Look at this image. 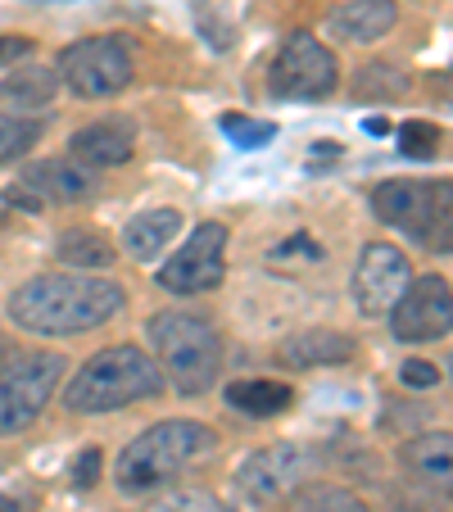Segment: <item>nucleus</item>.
I'll use <instances>...</instances> for the list:
<instances>
[{"instance_id": "nucleus-1", "label": "nucleus", "mask_w": 453, "mask_h": 512, "mask_svg": "<svg viewBox=\"0 0 453 512\" xmlns=\"http://www.w3.org/2000/svg\"><path fill=\"white\" fill-rule=\"evenodd\" d=\"M123 309V286L87 272H46L14 290L10 318L37 336H82L105 327Z\"/></svg>"}, {"instance_id": "nucleus-2", "label": "nucleus", "mask_w": 453, "mask_h": 512, "mask_svg": "<svg viewBox=\"0 0 453 512\" xmlns=\"http://www.w3.org/2000/svg\"><path fill=\"white\" fill-rule=\"evenodd\" d=\"M218 449V435L204 422H191V417H173V422H159L150 431H141L132 445L118 454V490L123 494H145L168 485L173 476H182L186 467L204 463V458Z\"/></svg>"}, {"instance_id": "nucleus-3", "label": "nucleus", "mask_w": 453, "mask_h": 512, "mask_svg": "<svg viewBox=\"0 0 453 512\" xmlns=\"http://www.w3.org/2000/svg\"><path fill=\"white\" fill-rule=\"evenodd\" d=\"M164 390V372L145 349L136 345H114L87 358V368L68 381L64 404L73 413H114V408L155 399Z\"/></svg>"}, {"instance_id": "nucleus-4", "label": "nucleus", "mask_w": 453, "mask_h": 512, "mask_svg": "<svg viewBox=\"0 0 453 512\" xmlns=\"http://www.w3.org/2000/svg\"><path fill=\"white\" fill-rule=\"evenodd\" d=\"M150 345L159 354V372H168L182 395H204L218 381L222 368V340L204 318L182 309H164L150 318Z\"/></svg>"}, {"instance_id": "nucleus-5", "label": "nucleus", "mask_w": 453, "mask_h": 512, "mask_svg": "<svg viewBox=\"0 0 453 512\" xmlns=\"http://www.w3.org/2000/svg\"><path fill=\"white\" fill-rule=\"evenodd\" d=\"M449 200V182H381L372 191V213L431 250H449Z\"/></svg>"}, {"instance_id": "nucleus-6", "label": "nucleus", "mask_w": 453, "mask_h": 512, "mask_svg": "<svg viewBox=\"0 0 453 512\" xmlns=\"http://www.w3.org/2000/svg\"><path fill=\"white\" fill-rule=\"evenodd\" d=\"M59 82L82 100H105L132 82V50L123 37H87L59 55Z\"/></svg>"}, {"instance_id": "nucleus-7", "label": "nucleus", "mask_w": 453, "mask_h": 512, "mask_svg": "<svg viewBox=\"0 0 453 512\" xmlns=\"http://www.w3.org/2000/svg\"><path fill=\"white\" fill-rule=\"evenodd\" d=\"M336 78H340L336 55L309 32H295L268 68V87L277 100H322L336 91Z\"/></svg>"}, {"instance_id": "nucleus-8", "label": "nucleus", "mask_w": 453, "mask_h": 512, "mask_svg": "<svg viewBox=\"0 0 453 512\" xmlns=\"http://www.w3.org/2000/svg\"><path fill=\"white\" fill-rule=\"evenodd\" d=\"M64 368V354H28L0 372V435L28 426L50 404Z\"/></svg>"}, {"instance_id": "nucleus-9", "label": "nucleus", "mask_w": 453, "mask_h": 512, "mask_svg": "<svg viewBox=\"0 0 453 512\" xmlns=\"http://www.w3.org/2000/svg\"><path fill=\"white\" fill-rule=\"evenodd\" d=\"M390 327L395 340L404 345H422V340H444L453 327V295L449 281L426 272V277L408 281V290L399 295V304L390 309Z\"/></svg>"}, {"instance_id": "nucleus-10", "label": "nucleus", "mask_w": 453, "mask_h": 512, "mask_svg": "<svg viewBox=\"0 0 453 512\" xmlns=\"http://www.w3.org/2000/svg\"><path fill=\"white\" fill-rule=\"evenodd\" d=\"M222 250H227V227L200 223L191 236H186L182 250L159 268V286L173 290V295H200V290H213L222 281V272H227Z\"/></svg>"}, {"instance_id": "nucleus-11", "label": "nucleus", "mask_w": 453, "mask_h": 512, "mask_svg": "<svg viewBox=\"0 0 453 512\" xmlns=\"http://www.w3.org/2000/svg\"><path fill=\"white\" fill-rule=\"evenodd\" d=\"M413 281V268L408 259L399 254V245H386V241H372L363 245L354 263V304L363 318H381L399 304V295L408 290Z\"/></svg>"}, {"instance_id": "nucleus-12", "label": "nucleus", "mask_w": 453, "mask_h": 512, "mask_svg": "<svg viewBox=\"0 0 453 512\" xmlns=\"http://www.w3.org/2000/svg\"><path fill=\"white\" fill-rule=\"evenodd\" d=\"M304 449L299 445H272V449H259L241 463L236 472V490H241L245 503H281L295 494V485L304 481Z\"/></svg>"}, {"instance_id": "nucleus-13", "label": "nucleus", "mask_w": 453, "mask_h": 512, "mask_svg": "<svg viewBox=\"0 0 453 512\" xmlns=\"http://www.w3.org/2000/svg\"><path fill=\"white\" fill-rule=\"evenodd\" d=\"M132 150H136V123L123 114L100 118V123L73 132V141H68V159H78L82 168H118L132 159Z\"/></svg>"}, {"instance_id": "nucleus-14", "label": "nucleus", "mask_w": 453, "mask_h": 512, "mask_svg": "<svg viewBox=\"0 0 453 512\" xmlns=\"http://www.w3.org/2000/svg\"><path fill=\"white\" fill-rule=\"evenodd\" d=\"M23 186H28L41 204H73V200H87V195L96 191V173L68 155L64 159H37V164L23 168Z\"/></svg>"}, {"instance_id": "nucleus-15", "label": "nucleus", "mask_w": 453, "mask_h": 512, "mask_svg": "<svg viewBox=\"0 0 453 512\" xmlns=\"http://www.w3.org/2000/svg\"><path fill=\"white\" fill-rule=\"evenodd\" d=\"M395 19H399L395 0H345V5L331 10L327 32L336 41H354V46H363V41L386 37V32L395 28Z\"/></svg>"}, {"instance_id": "nucleus-16", "label": "nucleus", "mask_w": 453, "mask_h": 512, "mask_svg": "<svg viewBox=\"0 0 453 512\" xmlns=\"http://www.w3.org/2000/svg\"><path fill=\"white\" fill-rule=\"evenodd\" d=\"M281 363L290 368H331V363H349L358 354V345L345 331H327V327H309L281 340Z\"/></svg>"}, {"instance_id": "nucleus-17", "label": "nucleus", "mask_w": 453, "mask_h": 512, "mask_svg": "<svg viewBox=\"0 0 453 512\" xmlns=\"http://www.w3.org/2000/svg\"><path fill=\"white\" fill-rule=\"evenodd\" d=\"M399 463H404V472L413 476V481L422 485H449V463H453V445H449V431H431V435H417V440H408L404 454H399Z\"/></svg>"}, {"instance_id": "nucleus-18", "label": "nucleus", "mask_w": 453, "mask_h": 512, "mask_svg": "<svg viewBox=\"0 0 453 512\" xmlns=\"http://www.w3.org/2000/svg\"><path fill=\"white\" fill-rule=\"evenodd\" d=\"M55 259L73 272H96V268H109V263L118 259V250L105 232H96V227H68V232H59V241H55Z\"/></svg>"}, {"instance_id": "nucleus-19", "label": "nucleus", "mask_w": 453, "mask_h": 512, "mask_svg": "<svg viewBox=\"0 0 453 512\" xmlns=\"http://www.w3.org/2000/svg\"><path fill=\"white\" fill-rule=\"evenodd\" d=\"M177 232H182V213L177 209H150V213H136L132 223L123 227V245H127L132 259H155Z\"/></svg>"}, {"instance_id": "nucleus-20", "label": "nucleus", "mask_w": 453, "mask_h": 512, "mask_svg": "<svg viewBox=\"0 0 453 512\" xmlns=\"http://www.w3.org/2000/svg\"><path fill=\"white\" fill-rule=\"evenodd\" d=\"M59 91V73L46 64H28V68H14L10 78H0V105H14V109H41L50 105Z\"/></svg>"}, {"instance_id": "nucleus-21", "label": "nucleus", "mask_w": 453, "mask_h": 512, "mask_svg": "<svg viewBox=\"0 0 453 512\" xmlns=\"http://www.w3.org/2000/svg\"><path fill=\"white\" fill-rule=\"evenodd\" d=\"M227 404L245 417H277L295 404L286 381H232L227 386Z\"/></svg>"}, {"instance_id": "nucleus-22", "label": "nucleus", "mask_w": 453, "mask_h": 512, "mask_svg": "<svg viewBox=\"0 0 453 512\" xmlns=\"http://www.w3.org/2000/svg\"><path fill=\"white\" fill-rule=\"evenodd\" d=\"M408 73L399 64H386V59H372L354 73V96L367 100V105H386V100H399L408 96Z\"/></svg>"}, {"instance_id": "nucleus-23", "label": "nucleus", "mask_w": 453, "mask_h": 512, "mask_svg": "<svg viewBox=\"0 0 453 512\" xmlns=\"http://www.w3.org/2000/svg\"><path fill=\"white\" fill-rule=\"evenodd\" d=\"M286 512H367V503L358 494L340 490V485H304L290 494Z\"/></svg>"}, {"instance_id": "nucleus-24", "label": "nucleus", "mask_w": 453, "mask_h": 512, "mask_svg": "<svg viewBox=\"0 0 453 512\" xmlns=\"http://www.w3.org/2000/svg\"><path fill=\"white\" fill-rule=\"evenodd\" d=\"M41 141V123L23 114H0V164H14Z\"/></svg>"}, {"instance_id": "nucleus-25", "label": "nucleus", "mask_w": 453, "mask_h": 512, "mask_svg": "<svg viewBox=\"0 0 453 512\" xmlns=\"http://www.w3.org/2000/svg\"><path fill=\"white\" fill-rule=\"evenodd\" d=\"M399 150H404L408 159H431L435 150H440V127L422 123V118L404 123V127H399Z\"/></svg>"}, {"instance_id": "nucleus-26", "label": "nucleus", "mask_w": 453, "mask_h": 512, "mask_svg": "<svg viewBox=\"0 0 453 512\" xmlns=\"http://www.w3.org/2000/svg\"><path fill=\"white\" fill-rule=\"evenodd\" d=\"M222 132H227V141L241 145V150H254V145H268L272 136H277V127L254 123V118H241V114H227L222 118Z\"/></svg>"}, {"instance_id": "nucleus-27", "label": "nucleus", "mask_w": 453, "mask_h": 512, "mask_svg": "<svg viewBox=\"0 0 453 512\" xmlns=\"http://www.w3.org/2000/svg\"><path fill=\"white\" fill-rule=\"evenodd\" d=\"M145 512H227V503H218L204 490H177V494L159 499L155 508H145Z\"/></svg>"}, {"instance_id": "nucleus-28", "label": "nucleus", "mask_w": 453, "mask_h": 512, "mask_svg": "<svg viewBox=\"0 0 453 512\" xmlns=\"http://www.w3.org/2000/svg\"><path fill=\"white\" fill-rule=\"evenodd\" d=\"M399 381L413 390H426V386H440V368L426 363V358H408L404 368H399Z\"/></svg>"}, {"instance_id": "nucleus-29", "label": "nucleus", "mask_w": 453, "mask_h": 512, "mask_svg": "<svg viewBox=\"0 0 453 512\" xmlns=\"http://www.w3.org/2000/svg\"><path fill=\"white\" fill-rule=\"evenodd\" d=\"M100 481V449H82L78 463H73V485L78 490H91Z\"/></svg>"}, {"instance_id": "nucleus-30", "label": "nucleus", "mask_w": 453, "mask_h": 512, "mask_svg": "<svg viewBox=\"0 0 453 512\" xmlns=\"http://www.w3.org/2000/svg\"><path fill=\"white\" fill-rule=\"evenodd\" d=\"M32 55V41L28 37H0V64H14V59Z\"/></svg>"}, {"instance_id": "nucleus-31", "label": "nucleus", "mask_w": 453, "mask_h": 512, "mask_svg": "<svg viewBox=\"0 0 453 512\" xmlns=\"http://www.w3.org/2000/svg\"><path fill=\"white\" fill-rule=\"evenodd\" d=\"M5 204H19V209H28V213L46 209V204H41L37 195H32V191H28V186H23V182H19V186H10V191H5Z\"/></svg>"}]
</instances>
